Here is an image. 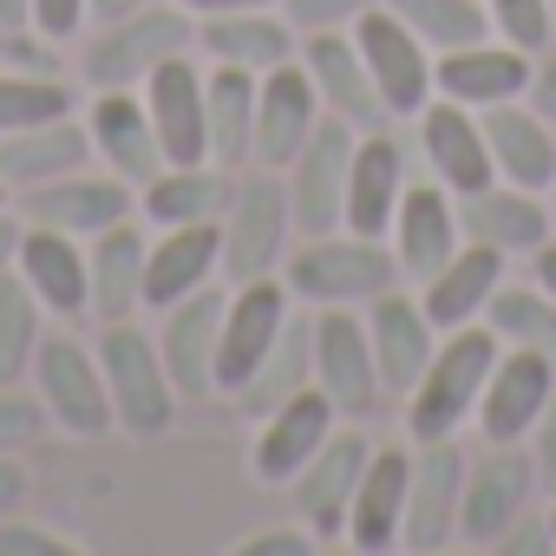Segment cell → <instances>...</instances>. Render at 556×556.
I'll return each instance as SVG.
<instances>
[{"mask_svg": "<svg viewBox=\"0 0 556 556\" xmlns=\"http://www.w3.org/2000/svg\"><path fill=\"white\" fill-rule=\"evenodd\" d=\"M282 282L308 308H367L374 295L400 289V262L387 236L334 229V236H302V249L282 262Z\"/></svg>", "mask_w": 556, "mask_h": 556, "instance_id": "cell-1", "label": "cell"}, {"mask_svg": "<svg viewBox=\"0 0 556 556\" xmlns=\"http://www.w3.org/2000/svg\"><path fill=\"white\" fill-rule=\"evenodd\" d=\"M497 354H504V341H497L484 321L439 334L432 367H426L419 387L406 393V439H413V445H426V439H458V426L478 419V393H484Z\"/></svg>", "mask_w": 556, "mask_h": 556, "instance_id": "cell-2", "label": "cell"}, {"mask_svg": "<svg viewBox=\"0 0 556 556\" xmlns=\"http://www.w3.org/2000/svg\"><path fill=\"white\" fill-rule=\"evenodd\" d=\"M295 242V210H289V177L249 164L236 170V197L223 210V275L229 282H255V275H282Z\"/></svg>", "mask_w": 556, "mask_h": 556, "instance_id": "cell-3", "label": "cell"}, {"mask_svg": "<svg viewBox=\"0 0 556 556\" xmlns=\"http://www.w3.org/2000/svg\"><path fill=\"white\" fill-rule=\"evenodd\" d=\"M99 367H105V393H112L118 432H131V439H164L170 419H177V406H184V393H177V380H170L157 341H151L138 321H105V334H99Z\"/></svg>", "mask_w": 556, "mask_h": 556, "instance_id": "cell-4", "label": "cell"}, {"mask_svg": "<svg viewBox=\"0 0 556 556\" xmlns=\"http://www.w3.org/2000/svg\"><path fill=\"white\" fill-rule=\"evenodd\" d=\"M177 53H197V21L177 0H151L125 21H105L99 40L79 53V66H86V86L99 92V86H144Z\"/></svg>", "mask_w": 556, "mask_h": 556, "instance_id": "cell-5", "label": "cell"}, {"mask_svg": "<svg viewBox=\"0 0 556 556\" xmlns=\"http://www.w3.org/2000/svg\"><path fill=\"white\" fill-rule=\"evenodd\" d=\"M34 387H40L47 419H60L73 439H105V432H118L99 348H86V341H73V334H40V348H34Z\"/></svg>", "mask_w": 556, "mask_h": 556, "instance_id": "cell-6", "label": "cell"}, {"mask_svg": "<svg viewBox=\"0 0 556 556\" xmlns=\"http://www.w3.org/2000/svg\"><path fill=\"white\" fill-rule=\"evenodd\" d=\"M308 348H315V387L334 400V413L341 419H374L387 387H380V361H374V341H367V315L361 308H315L308 315Z\"/></svg>", "mask_w": 556, "mask_h": 556, "instance_id": "cell-7", "label": "cell"}, {"mask_svg": "<svg viewBox=\"0 0 556 556\" xmlns=\"http://www.w3.org/2000/svg\"><path fill=\"white\" fill-rule=\"evenodd\" d=\"M295 321V295L282 275H255L236 282L223 302V341H216V393H242V380L268 361V348L282 341V328Z\"/></svg>", "mask_w": 556, "mask_h": 556, "instance_id": "cell-8", "label": "cell"}, {"mask_svg": "<svg viewBox=\"0 0 556 556\" xmlns=\"http://www.w3.org/2000/svg\"><path fill=\"white\" fill-rule=\"evenodd\" d=\"M354 47H361L367 73H374V92H380L387 118H419L426 99L439 92V86H432V60H439V53L406 27L393 8H367V14L354 21Z\"/></svg>", "mask_w": 556, "mask_h": 556, "instance_id": "cell-9", "label": "cell"}, {"mask_svg": "<svg viewBox=\"0 0 556 556\" xmlns=\"http://www.w3.org/2000/svg\"><path fill=\"white\" fill-rule=\"evenodd\" d=\"M354 125L348 118H321L315 138L295 151L289 177V210H295V236H334L348 223V164H354Z\"/></svg>", "mask_w": 556, "mask_h": 556, "instance_id": "cell-10", "label": "cell"}, {"mask_svg": "<svg viewBox=\"0 0 556 556\" xmlns=\"http://www.w3.org/2000/svg\"><path fill=\"white\" fill-rule=\"evenodd\" d=\"M536 465L523 445H484V458H465V504H458V543L497 549V536L530 510Z\"/></svg>", "mask_w": 556, "mask_h": 556, "instance_id": "cell-11", "label": "cell"}, {"mask_svg": "<svg viewBox=\"0 0 556 556\" xmlns=\"http://www.w3.org/2000/svg\"><path fill=\"white\" fill-rule=\"evenodd\" d=\"M21 216L27 223H47V229H66V236H105L112 223L138 216V184H125L118 170H66L53 184H34L21 190Z\"/></svg>", "mask_w": 556, "mask_h": 556, "instance_id": "cell-12", "label": "cell"}, {"mask_svg": "<svg viewBox=\"0 0 556 556\" xmlns=\"http://www.w3.org/2000/svg\"><path fill=\"white\" fill-rule=\"evenodd\" d=\"M458 504H465V452H458V439L413 445V491H406L400 549H413V556L452 549L458 543Z\"/></svg>", "mask_w": 556, "mask_h": 556, "instance_id": "cell-13", "label": "cell"}, {"mask_svg": "<svg viewBox=\"0 0 556 556\" xmlns=\"http://www.w3.org/2000/svg\"><path fill=\"white\" fill-rule=\"evenodd\" d=\"M321 118H328V112H321V92H315L302 53H295L289 66H268V73L255 79V144H249V164L289 170L295 151L315 138Z\"/></svg>", "mask_w": 556, "mask_h": 556, "instance_id": "cell-14", "label": "cell"}, {"mask_svg": "<svg viewBox=\"0 0 556 556\" xmlns=\"http://www.w3.org/2000/svg\"><path fill=\"white\" fill-rule=\"evenodd\" d=\"M556 400V361L530 354V348H504L491 361V380L478 393V432L484 445H523L530 426L549 413Z\"/></svg>", "mask_w": 556, "mask_h": 556, "instance_id": "cell-15", "label": "cell"}, {"mask_svg": "<svg viewBox=\"0 0 556 556\" xmlns=\"http://www.w3.org/2000/svg\"><path fill=\"white\" fill-rule=\"evenodd\" d=\"M86 131H92V157L105 170H118L125 184H151L164 170V144H157V125H151V105L138 86H99L92 105H86Z\"/></svg>", "mask_w": 556, "mask_h": 556, "instance_id": "cell-16", "label": "cell"}, {"mask_svg": "<svg viewBox=\"0 0 556 556\" xmlns=\"http://www.w3.org/2000/svg\"><path fill=\"white\" fill-rule=\"evenodd\" d=\"M367 458H374V439L354 426V419H341L334 426V439L289 478V491H295V517L315 530V536H341V523H348V504H354V484H361V471H367Z\"/></svg>", "mask_w": 556, "mask_h": 556, "instance_id": "cell-17", "label": "cell"}, {"mask_svg": "<svg viewBox=\"0 0 556 556\" xmlns=\"http://www.w3.org/2000/svg\"><path fill=\"white\" fill-rule=\"evenodd\" d=\"M419 157L452 197H471V190L497 184V164H491V144H484V118L471 105L445 99V92H432L426 112H419Z\"/></svg>", "mask_w": 556, "mask_h": 556, "instance_id": "cell-18", "label": "cell"}, {"mask_svg": "<svg viewBox=\"0 0 556 556\" xmlns=\"http://www.w3.org/2000/svg\"><path fill=\"white\" fill-rule=\"evenodd\" d=\"M367 341H374V361H380V387L387 400H406L419 387V374L432 367L439 354V321L426 315L419 295L406 289H387L367 302Z\"/></svg>", "mask_w": 556, "mask_h": 556, "instance_id": "cell-19", "label": "cell"}, {"mask_svg": "<svg viewBox=\"0 0 556 556\" xmlns=\"http://www.w3.org/2000/svg\"><path fill=\"white\" fill-rule=\"evenodd\" d=\"M334 426H341L334 400H328L321 387H302L295 400H282V406H268V413H262V432H255L249 471H255L262 484H289V478H295L328 439H334Z\"/></svg>", "mask_w": 556, "mask_h": 556, "instance_id": "cell-20", "label": "cell"}, {"mask_svg": "<svg viewBox=\"0 0 556 556\" xmlns=\"http://www.w3.org/2000/svg\"><path fill=\"white\" fill-rule=\"evenodd\" d=\"M387 242H393V262H400V282H426L432 268H445L452 262V249L465 242V229H458V197L439 184V177H426V184H406V197H400V210H393V229H387Z\"/></svg>", "mask_w": 556, "mask_h": 556, "instance_id": "cell-21", "label": "cell"}, {"mask_svg": "<svg viewBox=\"0 0 556 556\" xmlns=\"http://www.w3.org/2000/svg\"><path fill=\"white\" fill-rule=\"evenodd\" d=\"M406 491H413V445H374V458H367V471H361V484H354V504H348L341 536H348L361 556L400 549Z\"/></svg>", "mask_w": 556, "mask_h": 556, "instance_id": "cell-22", "label": "cell"}, {"mask_svg": "<svg viewBox=\"0 0 556 556\" xmlns=\"http://www.w3.org/2000/svg\"><path fill=\"white\" fill-rule=\"evenodd\" d=\"M302 66L321 92V112L348 118L354 131H380L387 125V105L374 92V73L354 47V27H328V34H302Z\"/></svg>", "mask_w": 556, "mask_h": 556, "instance_id": "cell-23", "label": "cell"}, {"mask_svg": "<svg viewBox=\"0 0 556 556\" xmlns=\"http://www.w3.org/2000/svg\"><path fill=\"white\" fill-rule=\"evenodd\" d=\"M138 92L151 105L164 164H203L210 157V105H203V66H197V53L164 60Z\"/></svg>", "mask_w": 556, "mask_h": 556, "instance_id": "cell-24", "label": "cell"}, {"mask_svg": "<svg viewBox=\"0 0 556 556\" xmlns=\"http://www.w3.org/2000/svg\"><path fill=\"white\" fill-rule=\"evenodd\" d=\"M21 282L34 289V302L47 315H92V262H86V236L27 223L21 249H14Z\"/></svg>", "mask_w": 556, "mask_h": 556, "instance_id": "cell-25", "label": "cell"}, {"mask_svg": "<svg viewBox=\"0 0 556 556\" xmlns=\"http://www.w3.org/2000/svg\"><path fill=\"white\" fill-rule=\"evenodd\" d=\"M530 66H536V53H523V47L484 34V40H471V47L439 53V60H432V86H439L445 99L484 112V105L523 99V92H530Z\"/></svg>", "mask_w": 556, "mask_h": 556, "instance_id": "cell-26", "label": "cell"}, {"mask_svg": "<svg viewBox=\"0 0 556 556\" xmlns=\"http://www.w3.org/2000/svg\"><path fill=\"white\" fill-rule=\"evenodd\" d=\"M223 302L216 289H197L184 302L164 308V328H157V354L177 380L184 400H210L216 393V341H223Z\"/></svg>", "mask_w": 556, "mask_h": 556, "instance_id": "cell-27", "label": "cell"}, {"mask_svg": "<svg viewBox=\"0 0 556 556\" xmlns=\"http://www.w3.org/2000/svg\"><path fill=\"white\" fill-rule=\"evenodd\" d=\"M223 275V223H177L157 229V242L144 249V308L164 315L170 302L210 289Z\"/></svg>", "mask_w": 556, "mask_h": 556, "instance_id": "cell-28", "label": "cell"}, {"mask_svg": "<svg viewBox=\"0 0 556 556\" xmlns=\"http://www.w3.org/2000/svg\"><path fill=\"white\" fill-rule=\"evenodd\" d=\"M295 53H302V34L282 8H242V14L197 21V60H210V66L268 73V66H289Z\"/></svg>", "mask_w": 556, "mask_h": 556, "instance_id": "cell-29", "label": "cell"}, {"mask_svg": "<svg viewBox=\"0 0 556 556\" xmlns=\"http://www.w3.org/2000/svg\"><path fill=\"white\" fill-rule=\"evenodd\" d=\"M504 262H510V255L491 249V242H458L452 262L426 275V282H419V302H426V315L439 321V334L484 321L491 295L504 289Z\"/></svg>", "mask_w": 556, "mask_h": 556, "instance_id": "cell-30", "label": "cell"}, {"mask_svg": "<svg viewBox=\"0 0 556 556\" xmlns=\"http://www.w3.org/2000/svg\"><path fill=\"white\" fill-rule=\"evenodd\" d=\"M458 229H465V242H491L504 255H536L549 242V197L497 177V184L458 197Z\"/></svg>", "mask_w": 556, "mask_h": 556, "instance_id": "cell-31", "label": "cell"}, {"mask_svg": "<svg viewBox=\"0 0 556 556\" xmlns=\"http://www.w3.org/2000/svg\"><path fill=\"white\" fill-rule=\"evenodd\" d=\"M484 144H491V164L504 184L517 190H549L556 184V125L530 105V99H504V105H484Z\"/></svg>", "mask_w": 556, "mask_h": 556, "instance_id": "cell-32", "label": "cell"}, {"mask_svg": "<svg viewBox=\"0 0 556 556\" xmlns=\"http://www.w3.org/2000/svg\"><path fill=\"white\" fill-rule=\"evenodd\" d=\"M406 151L400 138L380 125V131H361L354 138V164H348V223L354 236H387L393 229V210L406 197Z\"/></svg>", "mask_w": 556, "mask_h": 556, "instance_id": "cell-33", "label": "cell"}, {"mask_svg": "<svg viewBox=\"0 0 556 556\" xmlns=\"http://www.w3.org/2000/svg\"><path fill=\"white\" fill-rule=\"evenodd\" d=\"M236 197V170L203 157V164H164L144 190H138V216L151 229H177V223H223Z\"/></svg>", "mask_w": 556, "mask_h": 556, "instance_id": "cell-34", "label": "cell"}, {"mask_svg": "<svg viewBox=\"0 0 556 556\" xmlns=\"http://www.w3.org/2000/svg\"><path fill=\"white\" fill-rule=\"evenodd\" d=\"M144 216H125L112 223L105 236L86 242V262H92V315L99 321H131L144 308Z\"/></svg>", "mask_w": 556, "mask_h": 556, "instance_id": "cell-35", "label": "cell"}, {"mask_svg": "<svg viewBox=\"0 0 556 556\" xmlns=\"http://www.w3.org/2000/svg\"><path fill=\"white\" fill-rule=\"evenodd\" d=\"M86 164H92V131L79 112L0 138V177H8V190H34V184H53L66 170H86Z\"/></svg>", "mask_w": 556, "mask_h": 556, "instance_id": "cell-36", "label": "cell"}, {"mask_svg": "<svg viewBox=\"0 0 556 556\" xmlns=\"http://www.w3.org/2000/svg\"><path fill=\"white\" fill-rule=\"evenodd\" d=\"M255 79L242 66H210L203 73V105H210V157L242 170L249 144H255Z\"/></svg>", "mask_w": 556, "mask_h": 556, "instance_id": "cell-37", "label": "cell"}, {"mask_svg": "<svg viewBox=\"0 0 556 556\" xmlns=\"http://www.w3.org/2000/svg\"><path fill=\"white\" fill-rule=\"evenodd\" d=\"M302 387H315V348H308V315H295L289 328H282V341L268 348V361L242 380V393H236V406L242 413H268V406H282V400H295Z\"/></svg>", "mask_w": 556, "mask_h": 556, "instance_id": "cell-38", "label": "cell"}, {"mask_svg": "<svg viewBox=\"0 0 556 556\" xmlns=\"http://www.w3.org/2000/svg\"><path fill=\"white\" fill-rule=\"evenodd\" d=\"M40 334H47V308L21 282V268H0V387H21L34 374Z\"/></svg>", "mask_w": 556, "mask_h": 556, "instance_id": "cell-39", "label": "cell"}, {"mask_svg": "<svg viewBox=\"0 0 556 556\" xmlns=\"http://www.w3.org/2000/svg\"><path fill=\"white\" fill-rule=\"evenodd\" d=\"M484 328L504 341V348H530V354H549L556 361V302L530 282V289H497L491 308H484Z\"/></svg>", "mask_w": 556, "mask_h": 556, "instance_id": "cell-40", "label": "cell"}, {"mask_svg": "<svg viewBox=\"0 0 556 556\" xmlns=\"http://www.w3.org/2000/svg\"><path fill=\"white\" fill-rule=\"evenodd\" d=\"M380 8H393L432 53H452V47H471L491 34L484 0H380Z\"/></svg>", "mask_w": 556, "mask_h": 556, "instance_id": "cell-41", "label": "cell"}, {"mask_svg": "<svg viewBox=\"0 0 556 556\" xmlns=\"http://www.w3.org/2000/svg\"><path fill=\"white\" fill-rule=\"evenodd\" d=\"M73 112V86L60 73H21V66H0V138L8 131H34L47 118Z\"/></svg>", "mask_w": 556, "mask_h": 556, "instance_id": "cell-42", "label": "cell"}, {"mask_svg": "<svg viewBox=\"0 0 556 556\" xmlns=\"http://www.w3.org/2000/svg\"><path fill=\"white\" fill-rule=\"evenodd\" d=\"M484 14H491V34L523 53H543L556 40V0H484Z\"/></svg>", "mask_w": 556, "mask_h": 556, "instance_id": "cell-43", "label": "cell"}, {"mask_svg": "<svg viewBox=\"0 0 556 556\" xmlns=\"http://www.w3.org/2000/svg\"><path fill=\"white\" fill-rule=\"evenodd\" d=\"M380 0H282V14L295 21V34H328V27H354Z\"/></svg>", "mask_w": 556, "mask_h": 556, "instance_id": "cell-44", "label": "cell"}, {"mask_svg": "<svg viewBox=\"0 0 556 556\" xmlns=\"http://www.w3.org/2000/svg\"><path fill=\"white\" fill-rule=\"evenodd\" d=\"M0 556H79V543L47 530V523H8L0 517Z\"/></svg>", "mask_w": 556, "mask_h": 556, "instance_id": "cell-45", "label": "cell"}, {"mask_svg": "<svg viewBox=\"0 0 556 556\" xmlns=\"http://www.w3.org/2000/svg\"><path fill=\"white\" fill-rule=\"evenodd\" d=\"M92 21V0H34V34H47L53 47L79 40Z\"/></svg>", "mask_w": 556, "mask_h": 556, "instance_id": "cell-46", "label": "cell"}, {"mask_svg": "<svg viewBox=\"0 0 556 556\" xmlns=\"http://www.w3.org/2000/svg\"><path fill=\"white\" fill-rule=\"evenodd\" d=\"M497 556H556V530H549V510H523L504 536H497Z\"/></svg>", "mask_w": 556, "mask_h": 556, "instance_id": "cell-47", "label": "cell"}, {"mask_svg": "<svg viewBox=\"0 0 556 556\" xmlns=\"http://www.w3.org/2000/svg\"><path fill=\"white\" fill-rule=\"evenodd\" d=\"M40 419H47V406L21 400L14 387H0V452H21V445L40 432Z\"/></svg>", "mask_w": 556, "mask_h": 556, "instance_id": "cell-48", "label": "cell"}, {"mask_svg": "<svg viewBox=\"0 0 556 556\" xmlns=\"http://www.w3.org/2000/svg\"><path fill=\"white\" fill-rule=\"evenodd\" d=\"M315 543H321V536H315L308 523H282V530H262V536H242L236 549H242V556H308Z\"/></svg>", "mask_w": 556, "mask_h": 556, "instance_id": "cell-49", "label": "cell"}, {"mask_svg": "<svg viewBox=\"0 0 556 556\" xmlns=\"http://www.w3.org/2000/svg\"><path fill=\"white\" fill-rule=\"evenodd\" d=\"M523 445H530V465H536V484H543V491L556 497V400H549V413H543V419L530 426V439H523Z\"/></svg>", "mask_w": 556, "mask_h": 556, "instance_id": "cell-50", "label": "cell"}, {"mask_svg": "<svg viewBox=\"0 0 556 556\" xmlns=\"http://www.w3.org/2000/svg\"><path fill=\"white\" fill-rule=\"evenodd\" d=\"M47 47H53L47 34L27 40V27H21V34H8V47H0V53H8V66H21V73H60V60H53Z\"/></svg>", "mask_w": 556, "mask_h": 556, "instance_id": "cell-51", "label": "cell"}, {"mask_svg": "<svg viewBox=\"0 0 556 556\" xmlns=\"http://www.w3.org/2000/svg\"><path fill=\"white\" fill-rule=\"evenodd\" d=\"M523 99L556 125V53H549V47L536 53V66H530V92H523Z\"/></svg>", "mask_w": 556, "mask_h": 556, "instance_id": "cell-52", "label": "cell"}, {"mask_svg": "<svg viewBox=\"0 0 556 556\" xmlns=\"http://www.w3.org/2000/svg\"><path fill=\"white\" fill-rule=\"evenodd\" d=\"M21 497H27V471H21L8 452H0V517H14V510H21Z\"/></svg>", "mask_w": 556, "mask_h": 556, "instance_id": "cell-53", "label": "cell"}, {"mask_svg": "<svg viewBox=\"0 0 556 556\" xmlns=\"http://www.w3.org/2000/svg\"><path fill=\"white\" fill-rule=\"evenodd\" d=\"M190 21H210V14H242V8H282V0H177Z\"/></svg>", "mask_w": 556, "mask_h": 556, "instance_id": "cell-54", "label": "cell"}, {"mask_svg": "<svg viewBox=\"0 0 556 556\" xmlns=\"http://www.w3.org/2000/svg\"><path fill=\"white\" fill-rule=\"evenodd\" d=\"M530 268H536V289H543V295L556 302V236H549V242H543V249L530 255Z\"/></svg>", "mask_w": 556, "mask_h": 556, "instance_id": "cell-55", "label": "cell"}, {"mask_svg": "<svg viewBox=\"0 0 556 556\" xmlns=\"http://www.w3.org/2000/svg\"><path fill=\"white\" fill-rule=\"evenodd\" d=\"M34 27V0H0V34H21Z\"/></svg>", "mask_w": 556, "mask_h": 556, "instance_id": "cell-56", "label": "cell"}, {"mask_svg": "<svg viewBox=\"0 0 556 556\" xmlns=\"http://www.w3.org/2000/svg\"><path fill=\"white\" fill-rule=\"evenodd\" d=\"M138 8H151V0H92V21L105 27V21H125V14H138Z\"/></svg>", "mask_w": 556, "mask_h": 556, "instance_id": "cell-57", "label": "cell"}, {"mask_svg": "<svg viewBox=\"0 0 556 556\" xmlns=\"http://www.w3.org/2000/svg\"><path fill=\"white\" fill-rule=\"evenodd\" d=\"M14 249H21V223L0 210V268H14Z\"/></svg>", "mask_w": 556, "mask_h": 556, "instance_id": "cell-58", "label": "cell"}, {"mask_svg": "<svg viewBox=\"0 0 556 556\" xmlns=\"http://www.w3.org/2000/svg\"><path fill=\"white\" fill-rule=\"evenodd\" d=\"M543 197H549V236H556V184H549V190H543Z\"/></svg>", "mask_w": 556, "mask_h": 556, "instance_id": "cell-59", "label": "cell"}, {"mask_svg": "<svg viewBox=\"0 0 556 556\" xmlns=\"http://www.w3.org/2000/svg\"><path fill=\"white\" fill-rule=\"evenodd\" d=\"M0 210H8V177H0Z\"/></svg>", "mask_w": 556, "mask_h": 556, "instance_id": "cell-60", "label": "cell"}, {"mask_svg": "<svg viewBox=\"0 0 556 556\" xmlns=\"http://www.w3.org/2000/svg\"><path fill=\"white\" fill-rule=\"evenodd\" d=\"M549 530H556V497H549Z\"/></svg>", "mask_w": 556, "mask_h": 556, "instance_id": "cell-61", "label": "cell"}]
</instances>
